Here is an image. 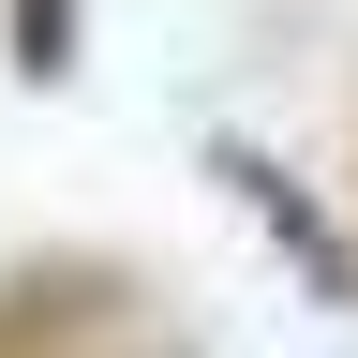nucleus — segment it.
<instances>
[{
  "instance_id": "1",
  "label": "nucleus",
  "mask_w": 358,
  "mask_h": 358,
  "mask_svg": "<svg viewBox=\"0 0 358 358\" xmlns=\"http://www.w3.org/2000/svg\"><path fill=\"white\" fill-rule=\"evenodd\" d=\"M224 179H239V194H254L268 224H284V254H299V268H313V284H329V299H358V254L329 239V209H313V194H299V179L268 164V150H224Z\"/></svg>"
},
{
  "instance_id": "2",
  "label": "nucleus",
  "mask_w": 358,
  "mask_h": 358,
  "mask_svg": "<svg viewBox=\"0 0 358 358\" xmlns=\"http://www.w3.org/2000/svg\"><path fill=\"white\" fill-rule=\"evenodd\" d=\"M15 75H30V90L75 75V0H15Z\"/></svg>"
}]
</instances>
